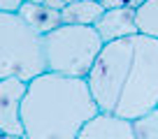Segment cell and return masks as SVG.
<instances>
[{
  "label": "cell",
  "instance_id": "1",
  "mask_svg": "<svg viewBox=\"0 0 158 139\" xmlns=\"http://www.w3.org/2000/svg\"><path fill=\"white\" fill-rule=\"evenodd\" d=\"M100 111L135 121L158 107V40L142 33L107 42L86 77Z\"/></svg>",
  "mask_w": 158,
  "mask_h": 139
},
{
  "label": "cell",
  "instance_id": "2",
  "mask_svg": "<svg viewBox=\"0 0 158 139\" xmlns=\"http://www.w3.org/2000/svg\"><path fill=\"white\" fill-rule=\"evenodd\" d=\"M86 79L44 72L28 81L21 121L26 139H77L86 121L98 114Z\"/></svg>",
  "mask_w": 158,
  "mask_h": 139
},
{
  "label": "cell",
  "instance_id": "3",
  "mask_svg": "<svg viewBox=\"0 0 158 139\" xmlns=\"http://www.w3.org/2000/svg\"><path fill=\"white\" fill-rule=\"evenodd\" d=\"M44 72V35L35 33L16 12H0V79L33 81Z\"/></svg>",
  "mask_w": 158,
  "mask_h": 139
},
{
  "label": "cell",
  "instance_id": "4",
  "mask_svg": "<svg viewBox=\"0 0 158 139\" xmlns=\"http://www.w3.org/2000/svg\"><path fill=\"white\" fill-rule=\"evenodd\" d=\"M105 42L93 26L63 23L44 35L47 72L86 79Z\"/></svg>",
  "mask_w": 158,
  "mask_h": 139
},
{
  "label": "cell",
  "instance_id": "5",
  "mask_svg": "<svg viewBox=\"0 0 158 139\" xmlns=\"http://www.w3.org/2000/svg\"><path fill=\"white\" fill-rule=\"evenodd\" d=\"M28 81L7 77L0 79V134L23 137V121H21V104H23Z\"/></svg>",
  "mask_w": 158,
  "mask_h": 139
},
{
  "label": "cell",
  "instance_id": "6",
  "mask_svg": "<svg viewBox=\"0 0 158 139\" xmlns=\"http://www.w3.org/2000/svg\"><path fill=\"white\" fill-rule=\"evenodd\" d=\"M77 139H135L133 121L107 111H98L91 121L84 123Z\"/></svg>",
  "mask_w": 158,
  "mask_h": 139
},
{
  "label": "cell",
  "instance_id": "7",
  "mask_svg": "<svg viewBox=\"0 0 158 139\" xmlns=\"http://www.w3.org/2000/svg\"><path fill=\"white\" fill-rule=\"evenodd\" d=\"M98 30V35L102 37V42H114L121 37L137 33V21H135V7L121 5L116 10H105V14L98 19V23L93 26Z\"/></svg>",
  "mask_w": 158,
  "mask_h": 139
},
{
  "label": "cell",
  "instance_id": "8",
  "mask_svg": "<svg viewBox=\"0 0 158 139\" xmlns=\"http://www.w3.org/2000/svg\"><path fill=\"white\" fill-rule=\"evenodd\" d=\"M16 14L40 35H47V33H51V30H56L58 26H63L60 12L47 7L44 2H23Z\"/></svg>",
  "mask_w": 158,
  "mask_h": 139
},
{
  "label": "cell",
  "instance_id": "9",
  "mask_svg": "<svg viewBox=\"0 0 158 139\" xmlns=\"http://www.w3.org/2000/svg\"><path fill=\"white\" fill-rule=\"evenodd\" d=\"M102 14L105 7L100 5V0H68L65 7L60 10L63 23L74 26H95Z\"/></svg>",
  "mask_w": 158,
  "mask_h": 139
},
{
  "label": "cell",
  "instance_id": "10",
  "mask_svg": "<svg viewBox=\"0 0 158 139\" xmlns=\"http://www.w3.org/2000/svg\"><path fill=\"white\" fill-rule=\"evenodd\" d=\"M135 21H137V33L158 40V0H144L135 10Z\"/></svg>",
  "mask_w": 158,
  "mask_h": 139
},
{
  "label": "cell",
  "instance_id": "11",
  "mask_svg": "<svg viewBox=\"0 0 158 139\" xmlns=\"http://www.w3.org/2000/svg\"><path fill=\"white\" fill-rule=\"evenodd\" d=\"M135 139H158V107L133 121Z\"/></svg>",
  "mask_w": 158,
  "mask_h": 139
},
{
  "label": "cell",
  "instance_id": "12",
  "mask_svg": "<svg viewBox=\"0 0 158 139\" xmlns=\"http://www.w3.org/2000/svg\"><path fill=\"white\" fill-rule=\"evenodd\" d=\"M26 0H0V12H19Z\"/></svg>",
  "mask_w": 158,
  "mask_h": 139
},
{
  "label": "cell",
  "instance_id": "13",
  "mask_svg": "<svg viewBox=\"0 0 158 139\" xmlns=\"http://www.w3.org/2000/svg\"><path fill=\"white\" fill-rule=\"evenodd\" d=\"M65 2H68V0H44V5L47 7H51V10H63V7H65Z\"/></svg>",
  "mask_w": 158,
  "mask_h": 139
},
{
  "label": "cell",
  "instance_id": "14",
  "mask_svg": "<svg viewBox=\"0 0 158 139\" xmlns=\"http://www.w3.org/2000/svg\"><path fill=\"white\" fill-rule=\"evenodd\" d=\"M100 5H102L105 10H116V7H121L123 2H118V0H100Z\"/></svg>",
  "mask_w": 158,
  "mask_h": 139
},
{
  "label": "cell",
  "instance_id": "15",
  "mask_svg": "<svg viewBox=\"0 0 158 139\" xmlns=\"http://www.w3.org/2000/svg\"><path fill=\"white\" fill-rule=\"evenodd\" d=\"M0 139H26V137H12V134H0Z\"/></svg>",
  "mask_w": 158,
  "mask_h": 139
},
{
  "label": "cell",
  "instance_id": "16",
  "mask_svg": "<svg viewBox=\"0 0 158 139\" xmlns=\"http://www.w3.org/2000/svg\"><path fill=\"white\" fill-rule=\"evenodd\" d=\"M26 2H44V0H26Z\"/></svg>",
  "mask_w": 158,
  "mask_h": 139
},
{
  "label": "cell",
  "instance_id": "17",
  "mask_svg": "<svg viewBox=\"0 0 158 139\" xmlns=\"http://www.w3.org/2000/svg\"><path fill=\"white\" fill-rule=\"evenodd\" d=\"M118 2H123V5H128V2H133V0H118Z\"/></svg>",
  "mask_w": 158,
  "mask_h": 139
}]
</instances>
